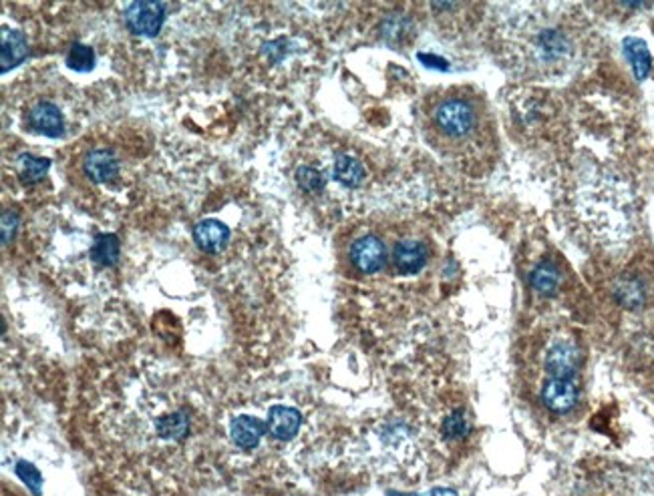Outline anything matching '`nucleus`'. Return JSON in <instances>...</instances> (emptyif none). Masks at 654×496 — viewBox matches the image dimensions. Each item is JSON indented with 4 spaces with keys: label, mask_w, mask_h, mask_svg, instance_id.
I'll list each match as a JSON object with an SVG mask.
<instances>
[{
    "label": "nucleus",
    "mask_w": 654,
    "mask_h": 496,
    "mask_svg": "<svg viewBox=\"0 0 654 496\" xmlns=\"http://www.w3.org/2000/svg\"><path fill=\"white\" fill-rule=\"evenodd\" d=\"M83 172L93 183L113 181L119 175V161L111 151L95 149L87 153L83 161Z\"/></svg>",
    "instance_id": "nucleus-10"
},
{
    "label": "nucleus",
    "mask_w": 654,
    "mask_h": 496,
    "mask_svg": "<svg viewBox=\"0 0 654 496\" xmlns=\"http://www.w3.org/2000/svg\"><path fill=\"white\" fill-rule=\"evenodd\" d=\"M469 430V424H467V418L465 414L461 412V410H457V412H453L448 420H445L443 424V432L448 434L449 438H461L465 436Z\"/></svg>",
    "instance_id": "nucleus-22"
},
{
    "label": "nucleus",
    "mask_w": 654,
    "mask_h": 496,
    "mask_svg": "<svg viewBox=\"0 0 654 496\" xmlns=\"http://www.w3.org/2000/svg\"><path fill=\"white\" fill-rule=\"evenodd\" d=\"M560 284V271L550 261H542L540 266L534 269L532 274V285L536 292L544 293V296H552L558 290Z\"/></svg>",
    "instance_id": "nucleus-19"
},
{
    "label": "nucleus",
    "mask_w": 654,
    "mask_h": 496,
    "mask_svg": "<svg viewBox=\"0 0 654 496\" xmlns=\"http://www.w3.org/2000/svg\"><path fill=\"white\" fill-rule=\"evenodd\" d=\"M0 44H3V54H0V71L9 73L11 68L19 67L22 60L27 59L28 54V43H27V36L20 33V30H14V28H3V41H0Z\"/></svg>",
    "instance_id": "nucleus-12"
},
{
    "label": "nucleus",
    "mask_w": 654,
    "mask_h": 496,
    "mask_svg": "<svg viewBox=\"0 0 654 496\" xmlns=\"http://www.w3.org/2000/svg\"><path fill=\"white\" fill-rule=\"evenodd\" d=\"M51 167V161L44 157H35L30 153H22L19 155V173L20 180L25 185H35L47 175Z\"/></svg>",
    "instance_id": "nucleus-17"
},
{
    "label": "nucleus",
    "mask_w": 654,
    "mask_h": 496,
    "mask_svg": "<svg viewBox=\"0 0 654 496\" xmlns=\"http://www.w3.org/2000/svg\"><path fill=\"white\" fill-rule=\"evenodd\" d=\"M510 49L513 51L515 67H523L528 73L540 76L561 73L574 57L570 35L556 25H536V19H529V27L523 25L515 30Z\"/></svg>",
    "instance_id": "nucleus-2"
},
{
    "label": "nucleus",
    "mask_w": 654,
    "mask_h": 496,
    "mask_svg": "<svg viewBox=\"0 0 654 496\" xmlns=\"http://www.w3.org/2000/svg\"><path fill=\"white\" fill-rule=\"evenodd\" d=\"M28 125L33 131L44 137L59 139L65 135V119L63 113L57 105L49 103V100H41L28 111Z\"/></svg>",
    "instance_id": "nucleus-5"
},
{
    "label": "nucleus",
    "mask_w": 654,
    "mask_h": 496,
    "mask_svg": "<svg viewBox=\"0 0 654 496\" xmlns=\"http://www.w3.org/2000/svg\"><path fill=\"white\" fill-rule=\"evenodd\" d=\"M429 496H457L453 491H445V488H440V491H433Z\"/></svg>",
    "instance_id": "nucleus-25"
},
{
    "label": "nucleus",
    "mask_w": 654,
    "mask_h": 496,
    "mask_svg": "<svg viewBox=\"0 0 654 496\" xmlns=\"http://www.w3.org/2000/svg\"><path fill=\"white\" fill-rule=\"evenodd\" d=\"M17 228H19V217L11 212H4L3 215V242L4 244H9L14 237V231H17Z\"/></svg>",
    "instance_id": "nucleus-24"
},
{
    "label": "nucleus",
    "mask_w": 654,
    "mask_h": 496,
    "mask_svg": "<svg viewBox=\"0 0 654 496\" xmlns=\"http://www.w3.org/2000/svg\"><path fill=\"white\" fill-rule=\"evenodd\" d=\"M351 261L360 274H376L387 263V247L375 236L359 237L351 247Z\"/></svg>",
    "instance_id": "nucleus-4"
},
{
    "label": "nucleus",
    "mask_w": 654,
    "mask_h": 496,
    "mask_svg": "<svg viewBox=\"0 0 654 496\" xmlns=\"http://www.w3.org/2000/svg\"><path fill=\"white\" fill-rule=\"evenodd\" d=\"M427 260L429 250L425 244L419 242V239H403V242H399L395 245V250H392V263H395L399 274L405 276L417 274V271L425 268Z\"/></svg>",
    "instance_id": "nucleus-6"
},
{
    "label": "nucleus",
    "mask_w": 654,
    "mask_h": 496,
    "mask_svg": "<svg viewBox=\"0 0 654 496\" xmlns=\"http://www.w3.org/2000/svg\"><path fill=\"white\" fill-rule=\"evenodd\" d=\"M427 127L433 143L443 153L473 163L496 159V127L480 92L469 89L443 92L429 107Z\"/></svg>",
    "instance_id": "nucleus-1"
},
{
    "label": "nucleus",
    "mask_w": 654,
    "mask_h": 496,
    "mask_svg": "<svg viewBox=\"0 0 654 496\" xmlns=\"http://www.w3.org/2000/svg\"><path fill=\"white\" fill-rule=\"evenodd\" d=\"M17 472L20 478H25V483H28L30 488H38V484H41V475H38V470L33 467V464L28 462H20L17 467Z\"/></svg>",
    "instance_id": "nucleus-23"
},
{
    "label": "nucleus",
    "mask_w": 654,
    "mask_h": 496,
    "mask_svg": "<svg viewBox=\"0 0 654 496\" xmlns=\"http://www.w3.org/2000/svg\"><path fill=\"white\" fill-rule=\"evenodd\" d=\"M194 239L202 252L218 253L230 242V228L218 220H204L194 228Z\"/></svg>",
    "instance_id": "nucleus-9"
},
{
    "label": "nucleus",
    "mask_w": 654,
    "mask_h": 496,
    "mask_svg": "<svg viewBox=\"0 0 654 496\" xmlns=\"http://www.w3.org/2000/svg\"><path fill=\"white\" fill-rule=\"evenodd\" d=\"M156 428L161 438L182 440L190 430V418L186 412H174V414L161 416L156 422Z\"/></svg>",
    "instance_id": "nucleus-18"
},
{
    "label": "nucleus",
    "mask_w": 654,
    "mask_h": 496,
    "mask_svg": "<svg viewBox=\"0 0 654 496\" xmlns=\"http://www.w3.org/2000/svg\"><path fill=\"white\" fill-rule=\"evenodd\" d=\"M625 54L633 65V71L638 81H644L650 73V52L646 49V43L641 38H626L625 41Z\"/></svg>",
    "instance_id": "nucleus-16"
},
{
    "label": "nucleus",
    "mask_w": 654,
    "mask_h": 496,
    "mask_svg": "<svg viewBox=\"0 0 654 496\" xmlns=\"http://www.w3.org/2000/svg\"><path fill=\"white\" fill-rule=\"evenodd\" d=\"M230 432H232V440L238 446L244 448V451H252V448H256L260 444L262 436H264L266 424L258 420V418L244 414L234 418L232 426H230Z\"/></svg>",
    "instance_id": "nucleus-13"
},
{
    "label": "nucleus",
    "mask_w": 654,
    "mask_h": 496,
    "mask_svg": "<svg viewBox=\"0 0 654 496\" xmlns=\"http://www.w3.org/2000/svg\"><path fill=\"white\" fill-rule=\"evenodd\" d=\"M91 260L103 268H111L119 261V239L115 234H99L91 245Z\"/></svg>",
    "instance_id": "nucleus-14"
},
{
    "label": "nucleus",
    "mask_w": 654,
    "mask_h": 496,
    "mask_svg": "<svg viewBox=\"0 0 654 496\" xmlns=\"http://www.w3.org/2000/svg\"><path fill=\"white\" fill-rule=\"evenodd\" d=\"M125 22L131 33L140 36H156L166 22V4L156 0L131 3L125 11Z\"/></svg>",
    "instance_id": "nucleus-3"
},
{
    "label": "nucleus",
    "mask_w": 654,
    "mask_h": 496,
    "mask_svg": "<svg viewBox=\"0 0 654 496\" xmlns=\"http://www.w3.org/2000/svg\"><path fill=\"white\" fill-rule=\"evenodd\" d=\"M303 424V416L296 408L290 406H272L268 412V432L279 440H290L296 436Z\"/></svg>",
    "instance_id": "nucleus-11"
},
{
    "label": "nucleus",
    "mask_w": 654,
    "mask_h": 496,
    "mask_svg": "<svg viewBox=\"0 0 654 496\" xmlns=\"http://www.w3.org/2000/svg\"><path fill=\"white\" fill-rule=\"evenodd\" d=\"M542 400L553 412H570L578 402V386L574 384V380L552 378L544 384Z\"/></svg>",
    "instance_id": "nucleus-7"
},
{
    "label": "nucleus",
    "mask_w": 654,
    "mask_h": 496,
    "mask_svg": "<svg viewBox=\"0 0 654 496\" xmlns=\"http://www.w3.org/2000/svg\"><path fill=\"white\" fill-rule=\"evenodd\" d=\"M296 183L300 185V189L309 191V193H320L325 189V177L314 167H298L296 169Z\"/></svg>",
    "instance_id": "nucleus-21"
},
{
    "label": "nucleus",
    "mask_w": 654,
    "mask_h": 496,
    "mask_svg": "<svg viewBox=\"0 0 654 496\" xmlns=\"http://www.w3.org/2000/svg\"><path fill=\"white\" fill-rule=\"evenodd\" d=\"M335 177L344 188H359L365 181V167L351 155H341L335 163Z\"/></svg>",
    "instance_id": "nucleus-15"
},
{
    "label": "nucleus",
    "mask_w": 654,
    "mask_h": 496,
    "mask_svg": "<svg viewBox=\"0 0 654 496\" xmlns=\"http://www.w3.org/2000/svg\"><path fill=\"white\" fill-rule=\"evenodd\" d=\"M67 67L77 73H89L95 67V52L91 46L75 43L67 54Z\"/></svg>",
    "instance_id": "nucleus-20"
},
{
    "label": "nucleus",
    "mask_w": 654,
    "mask_h": 496,
    "mask_svg": "<svg viewBox=\"0 0 654 496\" xmlns=\"http://www.w3.org/2000/svg\"><path fill=\"white\" fill-rule=\"evenodd\" d=\"M580 362L578 348L572 344L553 346L545 358V372L556 380H572Z\"/></svg>",
    "instance_id": "nucleus-8"
}]
</instances>
